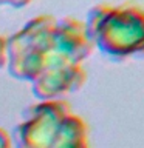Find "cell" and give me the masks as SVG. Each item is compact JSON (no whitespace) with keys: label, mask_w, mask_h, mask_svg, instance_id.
Here are the masks:
<instances>
[{"label":"cell","mask_w":144,"mask_h":148,"mask_svg":"<svg viewBox=\"0 0 144 148\" xmlns=\"http://www.w3.org/2000/svg\"><path fill=\"white\" fill-rule=\"evenodd\" d=\"M93 51L82 20L40 14L6 37V69L39 100L65 99L85 85Z\"/></svg>","instance_id":"1"},{"label":"cell","mask_w":144,"mask_h":148,"mask_svg":"<svg viewBox=\"0 0 144 148\" xmlns=\"http://www.w3.org/2000/svg\"><path fill=\"white\" fill-rule=\"evenodd\" d=\"M11 140L14 148H90V128L68 100H39L23 111Z\"/></svg>","instance_id":"2"},{"label":"cell","mask_w":144,"mask_h":148,"mask_svg":"<svg viewBox=\"0 0 144 148\" xmlns=\"http://www.w3.org/2000/svg\"><path fill=\"white\" fill-rule=\"evenodd\" d=\"M84 22L93 49L113 60L144 56V6L133 2L99 3L88 9Z\"/></svg>","instance_id":"3"},{"label":"cell","mask_w":144,"mask_h":148,"mask_svg":"<svg viewBox=\"0 0 144 148\" xmlns=\"http://www.w3.org/2000/svg\"><path fill=\"white\" fill-rule=\"evenodd\" d=\"M33 0H0V6H9V8H25Z\"/></svg>","instance_id":"4"},{"label":"cell","mask_w":144,"mask_h":148,"mask_svg":"<svg viewBox=\"0 0 144 148\" xmlns=\"http://www.w3.org/2000/svg\"><path fill=\"white\" fill-rule=\"evenodd\" d=\"M0 148H14L12 140H11V134L0 127Z\"/></svg>","instance_id":"5"},{"label":"cell","mask_w":144,"mask_h":148,"mask_svg":"<svg viewBox=\"0 0 144 148\" xmlns=\"http://www.w3.org/2000/svg\"><path fill=\"white\" fill-rule=\"evenodd\" d=\"M6 65V37L0 36V68Z\"/></svg>","instance_id":"6"}]
</instances>
